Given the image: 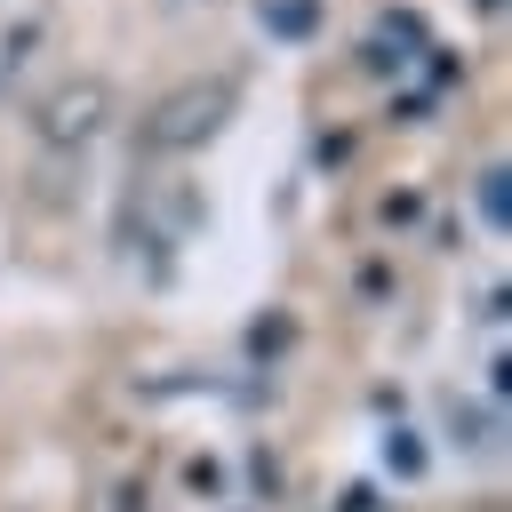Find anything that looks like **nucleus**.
Returning a JSON list of instances; mask_svg holds the SVG:
<instances>
[{
  "label": "nucleus",
  "instance_id": "f257e3e1",
  "mask_svg": "<svg viewBox=\"0 0 512 512\" xmlns=\"http://www.w3.org/2000/svg\"><path fill=\"white\" fill-rule=\"evenodd\" d=\"M232 104H240L232 80H184V88H168V96L144 112L136 144H144V152H200V144H216V128L232 120Z\"/></svg>",
  "mask_w": 512,
  "mask_h": 512
},
{
  "label": "nucleus",
  "instance_id": "f03ea898",
  "mask_svg": "<svg viewBox=\"0 0 512 512\" xmlns=\"http://www.w3.org/2000/svg\"><path fill=\"white\" fill-rule=\"evenodd\" d=\"M104 104H112V96H104V80H64V88L40 104V128H48L56 144H88V136H96V120H104Z\"/></svg>",
  "mask_w": 512,
  "mask_h": 512
},
{
  "label": "nucleus",
  "instance_id": "7ed1b4c3",
  "mask_svg": "<svg viewBox=\"0 0 512 512\" xmlns=\"http://www.w3.org/2000/svg\"><path fill=\"white\" fill-rule=\"evenodd\" d=\"M256 16H264V32H280V40H304V32L320 24V0H256Z\"/></svg>",
  "mask_w": 512,
  "mask_h": 512
}]
</instances>
